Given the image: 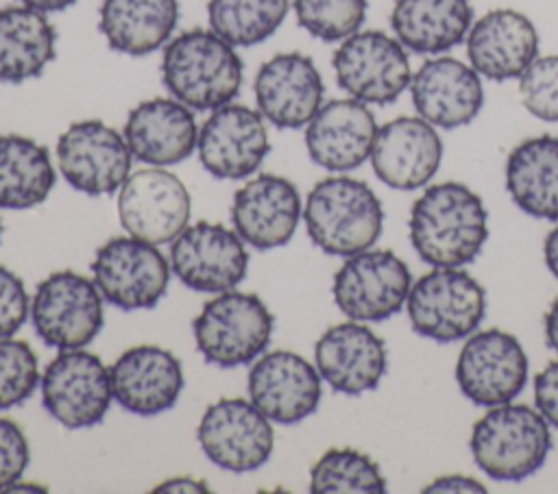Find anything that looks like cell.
I'll return each instance as SVG.
<instances>
[{
	"mask_svg": "<svg viewBox=\"0 0 558 494\" xmlns=\"http://www.w3.org/2000/svg\"><path fill=\"white\" fill-rule=\"evenodd\" d=\"M410 242L434 268L471 263L488 239V211L482 198L456 181L423 189L410 211Z\"/></svg>",
	"mask_w": 558,
	"mask_h": 494,
	"instance_id": "obj_1",
	"label": "cell"
},
{
	"mask_svg": "<svg viewBox=\"0 0 558 494\" xmlns=\"http://www.w3.org/2000/svg\"><path fill=\"white\" fill-rule=\"evenodd\" d=\"M244 65L235 46L211 28H190L170 39L161 54V83L192 111L229 104L242 87Z\"/></svg>",
	"mask_w": 558,
	"mask_h": 494,
	"instance_id": "obj_2",
	"label": "cell"
},
{
	"mask_svg": "<svg viewBox=\"0 0 558 494\" xmlns=\"http://www.w3.org/2000/svg\"><path fill=\"white\" fill-rule=\"evenodd\" d=\"M303 220L314 246L333 257H351L379 239L384 209L364 181L329 176L307 194Z\"/></svg>",
	"mask_w": 558,
	"mask_h": 494,
	"instance_id": "obj_3",
	"label": "cell"
},
{
	"mask_svg": "<svg viewBox=\"0 0 558 494\" xmlns=\"http://www.w3.org/2000/svg\"><path fill=\"white\" fill-rule=\"evenodd\" d=\"M469 448L484 474L517 483L545 464L551 448L549 422L527 405H495L473 424Z\"/></svg>",
	"mask_w": 558,
	"mask_h": 494,
	"instance_id": "obj_4",
	"label": "cell"
},
{
	"mask_svg": "<svg viewBox=\"0 0 558 494\" xmlns=\"http://www.w3.org/2000/svg\"><path fill=\"white\" fill-rule=\"evenodd\" d=\"M272 313L255 294L220 292L192 322L198 353L214 366L235 368L255 361L272 337Z\"/></svg>",
	"mask_w": 558,
	"mask_h": 494,
	"instance_id": "obj_5",
	"label": "cell"
},
{
	"mask_svg": "<svg viewBox=\"0 0 558 494\" xmlns=\"http://www.w3.org/2000/svg\"><path fill=\"white\" fill-rule=\"evenodd\" d=\"M405 309L418 335L451 344L477 331L486 316V292L462 268H434L412 283Z\"/></svg>",
	"mask_w": 558,
	"mask_h": 494,
	"instance_id": "obj_6",
	"label": "cell"
},
{
	"mask_svg": "<svg viewBox=\"0 0 558 494\" xmlns=\"http://www.w3.org/2000/svg\"><path fill=\"white\" fill-rule=\"evenodd\" d=\"M331 65L338 87L366 104L395 102L412 81L405 48L381 30H357L342 39Z\"/></svg>",
	"mask_w": 558,
	"mask_h": 494,
	"instance_id": "obj_7",
	"label": "cell"
},
{
	"mask_svg": "<svg viewBox=\"0 0 558 494\" xmlns=\"http://www.w3.org/2000/svg\"><path fill=\"white\" fill-rule=\"evenodd\" d=\"M31 318L44 344L59 350L83 348L102 329V296L83 274L52 272L35 289Z\"/></svg>",
	"mask_w": 558,
	"mask_h": 494,
	"instance_id": "obj_8",
	"label": "cell"
},
{
	"mask_svg": "<svg viewBox=\"0 0 558 494\" xmlns=\"http://www.w3.org/2000/svg\"><path fill=\"white\" fill-rule=\"evenodd\" d=\"M412 287L410 268L392 250H362L340 265L331 294L336 307L357 322H381L401 311Z\"/></svg>",
	"mask_w": 558,
	"mask_h": 494,
	"instance_id": "obj_9",
	"label": "cell"
},
{
	"mask_svg": "<svg viewBox=\"0 0 558 494\" xmlns=\"http://www.w3.org/2000/svg\"><path fill=\"white\" fill-rule=\"evenodd\" d=\"M100 296L124 311L153 309L170 283V263L161 250L133 235L105 242L92 261Z\"/></svg>",
	"mask_w": 558,
	"mask_h": 494,
	"instance_id": "obj_10",
	"label": "cell"
},
{
	"mask_svg": "<svg viewBox=\"0 0 558 494\" xmlns=\"http://www.w3.org/2000/svg\"><path fill=\"white\" fill-rule=\"evenodd\" d=\"M111 398L109 368L94 353L61 350L44 370L41 405L65 429L98 424L109 411Z\"/></svg>",
	"mask_w": 558,
	"mask_h": 494,
	"instance_id": "obj_11",
	"label": "cell"
},
{
	"mask_svg": "<svg viewBox=\"0 0 558 494\" xmlns=\"http://www.w3.org/2000/svg\"><path fill=\"white\" fill-rule=\"evenodd\" d=\"M456 381L480 407L510 403L527 383V355L519 339L501 329L471 333L456 361Z\"/></svg>",
	"mask_w": 558,
	"mask_h": 494,
	"instance_id": "obj_12",
	"label": "cell"
},
{
	"mask_svg": "<svg viewBox=\"0 0 558 494\" xmlns=\"http://www.w3.org/2000/svg\"><path fill=\"white\" fill-rule=\"evenodd\" d=\"M170 265L185 287L220 294L235 289L246 276L248 252L235 231L203 220L185 226L172 239Z\"/></svg>",
	"mask_w": 558,
	"mask_h": 494,
	"instance_id": "obj_13",
	"label": "cell"
},
{
	"mask_svg": "<svg viewBox=\"0 0 558 494\" xmlns=\"http://www.w3.org/2000/svg\"><path fill=\"white\" fill-rule=\"evenodd\" d=\"M192 213L190 194L183 181L159 168H146L129 174L120 187L118 215L124 231L137 239L172 244L187 226Z\"/></svg>",
	"mask_w": 558,
	"mask_h": 494,
	"instance_id": "obj_14",
	"label": "cell"
},
{
	"mask_svg": "<svg viewBox=\"0 0 558 494\" xmlns=\"http://www.w3.org/2000/svg\"><path fill=\"white\" fill-rule=\"evenodd\" d=\"M131 150L124 135L102 120H81L57 141V163L63 178L89 196L111 194L129 178Z\"/></svg>",
	"mask_w": 558,
	"mask_h": 494,
	"instance_id": "obj_15",
	"label": "cell"
},
{
	"mask_svg": "<svg viewBox=\"0 0 558 494\" xmlns=\"http://www.w3.org/2000/svg\"><path fill=\"white\" fill-rule=\"evenodd\" d=\"M196 437L209 461L231 472L264 466L275 444L270 420L244 398L211 403L201 418Z\"/></svg>",
	"mask_w": 558,
	"mask_h": 494,
	"instance_id": "obj_16",
	"label": "cell"
},
{
	"mask_svg": "<svg viewBox=\"0 0 558 494\" xmlns=\"http://www.w3.org/2000/svg\"><path fill=\"white\" fill-rule=\"evenodd\" d=\"M201 165L216 178H244L270 152L264 115L246 104L229 102L211 111L196 139Z\"/></svg>",
	"mask_w": 558,
	"mask_h": 494,
	"instance_id": "obj_17",
	"label": "cell"
},
{
	"mask_svg": "<svg viewBox=\"0 0 558 494\" xmlns=\"http://www.w3.org/2000/svg\"><path fill=\"white\" fill-rule=\"evenodd\" d=\"M251 403L272 422L296 424L318 409L323 387L318 370L292 350H272L248 370Z\"/></svg>",
	"mask_w": 558,
	"mask_h": 494,
	"instance_id": "obj_18",
	"label": "cell"
},
{
	"mask_svg": "<svg viewBox=\"0 0 558 494\" xmlns=\"http://www.w3.org/2000/svg\"><path fill=\"white\" fill-rule=\"evenodd\" d=\"M253 91L264 120L277 128H301L320 109L325 85L307 54L279 52L259 65Z\"/></svg>",
	"mask_w": 558,
	"mask_h": 494,
	"instance_id": "obj_19",
	"label": "cell"
},
{
	"mask_svg": "<svg viewBox=\"0 0 558 494\" xmlns=\"http://www.w3.org/2000/svg\"><path fill=\"white\" fill-rule=\"evenodd\" d=\"M368 159L384 185L412 192L425 187L438 172L442 141L436 126L421 115H401L377 128Z\"/></svg>",
	"mask_w": 558,
	"mask_h": 494,
	"instance_id": "obj_20",
	"label": "cell"
},
{
	"mask_svg": "<svg viewBox=\"0 0 558 494\" xmlns=\"http://www.w3.org/2000/svg\"><path fill=\"white\" fill-rule=\"evenodd\" d=\"M314 359L320 379L347 396L375 390L388 370L384 339L357 320L329 326L314 346Z\"/></svg>",
	"mask_w": 558,
	"mask_h": 494,
	"instance_id": "obj_21",
	"label": "cell"
},
{
	"mask_svg": "<svg viewBox=\"0 0 558 494\" xmlns=\"http://www.w3.org/2000/svg\"><path fill=\"white\" fill-rule=\"evenodd\" d=\"M303 205L292 181L259 174L244 183L231 205L233 231L253 248L270 250L292 239Z\"/></svg>",
	"mask_w": 558,
	"mask_h": 494,
	"instance_id": "obj_22",
	"label": "cell"
},
{
	"mask_svg": "<svg viewBox=\"0 0 558 494\" xmlns=\"http://www.w3.org/2000/svg\"><path fill=\"white\" fill-rule=\"evenodd\" d=\"M410 96L423 120L447 131L471 124L484 107L480 74L453 57L427 59L412 74Z\"/></svg>",
	"mask_w": 558,
	"mask_h": 494,
	"instance_id": "obj_23",
	"label": "cell"
},
{
	"mask_svg": "<svg viewBox=\"0 0 558 494\" xmlns=\"http://www.w3.org/2000/svg\"><path fill=\"white\" fill-rule=\"evenodd\" d=\"M377 122L366 102L336 98L316 111L305 128L310 159L329 172L360 168L373 150Z\"/></svg>",
	"mask_w": 558,
	"mask_h": 494,
	"instance_id": "obj_24",
	"label": "cell"
},
{
	"mask_svg": "<svg viewBox=\"0 0 558 494\" xmlns=\"http://www.w3.org/2000/svg\"><path fill=\"white\" fill-rule=\"evenodd\" d=\"M469 65L484 78H519L538 57V33L532 20L514 9H493L471 24L466 35Z\"/></svg>",
	"mask_w": 558,
	"mask_h": 494,
	"instance_id": "obj_25",
	"label": "cell"
},
{
	"mask_svg": "<svg viewBox=\"0 0 558 494\" xmlns=\"http://www.w3.org/2000/svg\"><path fill=\"white\" fill-rule=\"evenodd\" d=\"M113 398L131 413L157 416L183 392L181 361L166 348L140 344L124 350L109 368Z\"/></svg>",
	"mask_w": 558,
	"mask_h": 494,
	"instance_id": "obj_26",
	"label": "cell"
},
{
	"mask_svg": "<svg viewBox=\"0 0 558 494\" xmlns=\"http://www.w3.org/2000/svg\"><path fill=\"white\" fill-rule=\"evenodd\" d=\"M122 135L135 159L161 168L194 152L198 126L192 109L177 98H150L131 109Z\"/></svg>",
	"mask_w": 558,
	"mask_h": 494,
	"instance_id": "obj_27",
	"label": "cell"
},
{
	"mask_svg": "<svg viewBox=\"0 0 558 494\" xmlns=\"http://www.w3.org/2000/svg\"><path fill=\"white\" fill-rule=\"evenodd\" d=\"M471 24V0H397L390 11L395 37L416 54H440L460 46Z\"/></svg>",
	"mask_w": 558,
	"mask_h": 494,
	"instance_id": "obj_28",
	"label": "cell"
},
{
	"mask_svg": "<svg viewBox=\"0 0 558 494\" xmlns=\"http://www.w3.org/2000/svg\"><path fill=\"white\" fill-rule=\"evenodd\" d=\"M506 189L527 215L558 222V137L536 135L506 159Z\"/></svg>",
	"mask_w": 558,
	"mask_h": 494,
	"instance_id": "obj_29",
	"label": "cell"
},
{
	"mask_svg": "<svg viewBox=\"0 0 558 494\" xmlns=\"http://www.w3.org/2000/svg\"><path fill=\"white\" fill-rule=\"evenodd\" d=\"M179 22V0H102L98 30L109 48L144 57L170 41Z\"/></svg>",
	"mask_w": 558,
	"mask_h": 494,
	"instance_id": "obj_30",
	"label": "cell"
},
{
	"mask_svg": "<svg viewBox=\"0 0 558 494\" xmlns=\"http://www.w3.org/2000/svg\"><path fill=\"white\" fill-rule=\"evenodd\" d=\"M54 57L57 30L46 13L26 4L0 9V83L37 78Z\"/></svg>",
	"mask_w": 558,
	"mask_h": 494,
	"instance_id": "obj_31",
	"label": "cell"
},
{
	"mask_svg": "<svg viewBox=\"0 0 558 494\" xmlns=\"http://www.w3.org/2000/svg\"><path fill=\"white\" fill-rule=\"evenodd\" d=\"M57 174L46 146L24 135H0V207L31 209L54 187Z\"/></svg>",
	"mask_w": 558,
	"mask_h": 494,
	"instance_id": "obj_32",
	"label": "cell"
},
{
	"mask_svg": "<svg viewBox=\"0 0 558 494\" xmlns=\"http://www.w3.org/2000/svg\"><path fill=\"white\" fill-rule=\"evenodd\" d=\"M290 0H209L207 17L214 33L235 48L266 41L283 24Z\"/></svg>",
	"mask_w": 558,
	"mask_h": 494,
	"instance_id": "obj_33",
	"label": "cell"
},
{
	"mask_svg": "<svg viewBox=\"0 0 558 494\" xmlns=\"http://www.w3.org/2000/svg\"><path fill=\"white\" fill-rule=\"evenodd\" d=\"M310 492L314 494H381L386 479L379 466L355 448H329L318 457L310 472Z\"/></svg>",
	"mask_w": 558,
	"mask_h": 494,
	"instance_id": "obj_34",
	"label": "cell"
},
{
	"mask_svg": "<svg viewBox=\"0 0 558 494\" xmlns=\"http://www.w3.org/2000/svg\"><path fill=\"white\" fill-rule=\"evenodd\" d=\"M296 22L320 41H342L366 20V0H292Z\"/></svg>",
	"mask_w": 558,
	"mask_h": 494,
	"instance_id": "obj_35",
	"label": "cell"
},
{
	"mask_svg": "<svg viewBox=\"0 0 558 494\" xmlns=\"http://www.w3.org/2000/svg\"><path fill=\"white\" fill-rule=\"evenodd\" d=\"M37 355L33 348L13 337H0V409L26 400L39 381Z\"/></svg>",
	"mask_w": 558,
	"mask_h": 494,
	"instance_id": "obj_36",
	"label": "cell"
},
{
	"mask_svg": "<svg viewBox=\"0 0 558 494\" xmlns=\"http://www.w3.org/2000/svg\"><path fill=\"white\" fill-rule=\"evenodd\" d=\"M521 104L543 122H558V54L536 57L519 76Z\"/></svg>",
	"mask_w": 558,
	"mask_h": 494,
	"instance_id": "obj_37",
	"label": "cell"
},
{
	"mask_svg": "<svg viewBox=\"0 0 558 494\" xmlns=\"http://www.w3.org/2000/svg\"><path fill=\"white\" fill-rule=\"evenodd\" d=\"M31 461V448L24 431L9 418L0 416V490L22 479Z\"/></svg>",
	"mask_w": 558,
	"mask_h": 494,
	"instance_id": "obj_38",
	"label": "cell"
},
{
	"mask_svg": "<svg viewBox=\"0 0 558 494\" xmlns=\"http://www.w3.org/2000/svg\"><path fill=\"white\" fill-rule=\"evenodd\" d=\"M31 300L22 279L0 265V337H11L28 318Z\"/></svg>",
	"mask_w": 558,
	"mask_h": 494,
	"instance_id": "obj_39",
	"label": "cell"
},
{
	"mask_svg": "<svg viewBox=\"0 0 558 494\" xmlns=\"http://www.w3.org/2000/svg\"><path fill=\"white\" fill-rule=\"evenodd\" d=\"M534 403L541 416L558 427V359L549 361L534 376Z\"/></svg>",
	"mask_w": 558,
	"mask_h": 494,
	"instance_id": "obj_40",
	"label": "cell"
},
{
	"mask_svg": "<svg viewBox=\"0 0 558 494\" xmlns=\"http://www.w3.org/2000/svg\"><path fill=\"white\" fill-rule=\"evenodd\" d=\"M423 492H486V487L477 479L464 474H447L432 481Z\"/></svg>",
	"mask_w": 558,
	"mask_h": 494,
	"instance_id": "obj_41",
	"label": "cell"
},
{
	"mask_svg": "<svg viewBox=\"0 0 558 494\" xmlns=\"http://www.w3.org/2000/svg\"><path fill=\"white\" fill-rule=\"evenodd\" d=\"M207 483L205 481H196L192 477H177V479H168L161 485L155 487V492H207Z\"/></svg>",
	"mask_w": 558,
	"mask_h": 494,
	"instance_id": "obj_42",
	"label": "cell"
},
{
	"mask_svg": "<svg viewBox=\"0 0 558 494\" xmlns=\"http://www.w3.org/2000/svg\"><path fill=\"white\" fill-rule=\"evenodd\" d=\"M543 257L547 270L558 279V224L547 233L545 244H543Z\"/></svg>",
	"mask_w": 558,
	"mask_h": 494,
	"instance_id": "obj_43",
	"label": "cell"
},
{
	"mask_svg": "<svg viewBox=\"0 0 558 494\" xmlns=\"http://www.w3.org/2000/svg\"><path fill=\"white\" fill-rule=\"evenodd\" d=\"M545 339L547 346L558 353V298L549 305L545 313Z\"/></svg>",
	"mask_w": 558,
	"mask_h": 494,
	"instance_id": "obj_44",
	"label": "cell"
},
{
	"mask_svg": "<svg viewBox=\"0 0 558 494\" xmlns=\"http://www.w3.org/2000/svg\"><path fill=\"white\" fill-rule=\"evenodd\" d=\"M76 0H20V4H26L31 9H37L41 13H57L68 7H72Z\"/></svg>",
	"mask_w": 558,
	"mask_h": 494,
	"instance_id": "obj_45",
	"label": "cell"
},
{
	"mask_svg": "<svg viewBox=\"0 0 558 494\" xmlns=\"http://www.w3.org/2000/svg\"><path fill=\"white\" fill-rule=\"evenodd\" d=\"M46 490H48L46 485H39V483H33V481H26V483L15 481L13 485L7 487V492H46Z\"/></svg>",
	"mask_w": 558,
	"mask_h": 494,
	"instance_id": "obj_46",
	"label": "cell"
},
{
	"mask_svg": "<svg viewBox=\"0 0 558 494\" xmlns=\"http://www.w3.org/2000/svg\"><path fill=\"white\" fill-rule=\"evenodd\" d=\"M0 237H2V222H0Z\"/></svg>",
	"mask_w": 558,
	"mask_h": 494,
	"instance_id": "obj_47",
	"label": "cell"
}]
</instances>
